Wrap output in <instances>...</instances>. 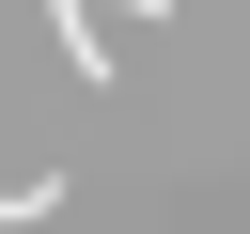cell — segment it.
<instances>
[{"instance_id":"6da1fadb","label":"cell","mask_w":250,"mask_h":234,"mask_svg":"<svg viewBox=\"0 0 250 234\" xmlns=\"http://www.w3.org/2000/svg\"><path fill=\"white\" fill-rule=\"evenodd\" d=\"M31 218H62V172H0V234H31Z\"/></svg>"},{"instance_id":"7a4b0ae2","label":"cell","mask_w":250,"mask_h":234,"mask_svg":"<svg viewBox=\"0 0 250 234\" xmlns=\"http://www.w3.org/2000/svg\"><path fill=\"white\" fill-rule=\"evenodd\" d=\"M62 16H94V0H62ZM141 16H156V0H141Z\"/></svg>"}]
</instances>
